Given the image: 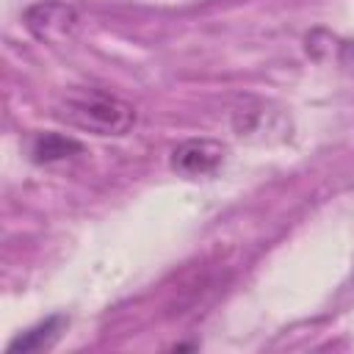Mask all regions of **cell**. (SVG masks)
<instances>
[{
	"label": "cell",
	"mask_w": 354,
	"mask_h": 354,
	"mask_svg": "<svg viewBox=\"0 0 354 354\" xmlns=\"http://www.w3.org/2000/svg\"><path fill=\"white\" fill-rule=\"evenodd\" d=\"M55 119L66 122L75 130L102 136V138H116L127 136L138 119L136 108L108 91L100 88H83L75 94H66L55 105Z\"/></svg>",
	"instance_id": "obj_1"
},
{
	"label": "cell",
	"mask_w": 354,
	"mask_h": 354,
	"mask_svg": "<svg viewBox=\"0 0 354 354\" xmlns=\"http://www.w3.org/2000/svg\"><path fill=\"white\" fill-rule=\"evenodd\" d=\"M77 11L66 3H36L25 11V28L44 44H64L77 33Z\"/></svg>",
	"instance_id": "obj_2"
},
{
	"label": "cell",
	"mask_w": 354,
	"mask_h": 354,
	"mask_svg": "<svg viewBox=\"0 0 354 354\" xmlns=\"http://www.w3.org/2000/svg\"><path fill=\"white\" fill-rule=\"evenodd\" d=\"M227 158V147L216 138H188L183 144H177L171 149L169 166L171 171L196 180V177H207L213 174Z\"/></svg>",
	"instance_id": "obj_3"
},
{
	"label": "cell",
	"mask_w": 354,
	"mask_h": 354,
	"mask_svg": "<svg viewBox=\"0 0 354 354\" xmlns=\"http://www.w3.org/2000/svg\"><path fill=\"white\" fill-rule=\"evenodd\" d=\"M83 149V144L72 136L64 133H41L33 138L30 144V155L36 163H55V160H66L72 155H77Z\"/></svg>",
	"instance_id": "obj_4"
},
{
	"label": "cell",
	"mask_w": 354,
	"mask_h": 354,
	"mask_svg": "<svg viewBox=\"0 0 354 354\" xmlns=\"http://www.w3.org/2000/svg\"><path fill=\"white\" fill-rule=\"evenodd\" d=\"M61 326H64V318L61 315H53L25 332H19L11 343H8V354H17V351H41V348H50L55 343V337L61 335Z\"/></svg>",
	"instance_id": "obj_5"
}]
</instances>
